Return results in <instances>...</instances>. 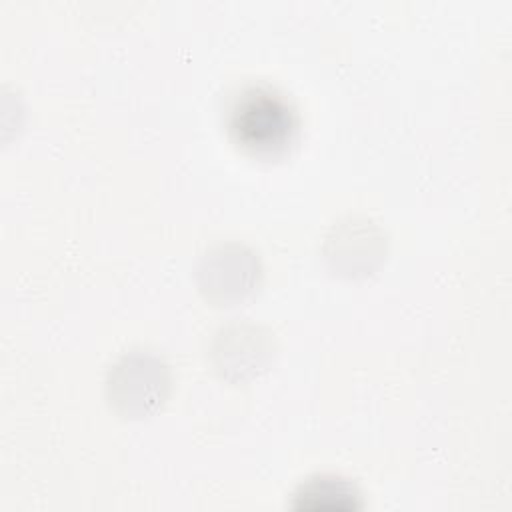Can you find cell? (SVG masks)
<instances>
[{"mask_svg":"<svg viewBox=\"0 0 512 512\" xmlns=\"http://www.w3.org/2000/svg\"><path fill=\"white\" fill-rule=\"evenodd\" d=\"M298 128L292 104L276 90L250 86L230 106L228 130L232 140L250 154L274 156L284 152Z\"/></svg>","mask_w":512,"mask_h":512,"instance_id":"1","label":"cell"},{"mask_svg":"<svg viewBox=\"0 0 512 512\" xmlns=\"http://www.w3.org/2000/svg\"><path fill=\"white\" fill-rule=\"evenodd\" d=\"M170 368L152 352L118 358L104 384L110 408L124 418H146L160 410L170 394Z\"/></svg>","mask_w":512,"mask_h":512,"instance_id":"2","label":"cell"},{"mask_svg":"<svg viewBox=\"0 0 512 512\" xmlns=\"http://www.w3.org/2000/svg\"><path fill=\"white\" fill-rule=\"evenodd\" d=\"M196 280L208 302L232 306L248 298L258 286L260 260L244 244H218L200 258Z\"/></svg>","mask_w":512,"mask_h":512,"instance_id":"3","label":"cell"},{"mask_svg":"<svg viewBox=\"0 0 512 512\" xmlns=\"http://www.w3.org/2000/svg\"><path fill=\"white\" fill-rule=\"evenodd\" d=\"M274 358V334L242 322L222 328L212 346V360L222 378L244 382L268 368Z\"/></svg>","mask_w":512,"mask_h":512,"instance_id":"4","label":"cell"},{"mask_svg":"<svg viewBox=\"0 0 512 512\" xmlns=\"http://www.w3.org/2000/svg\"><path fill=\"white\" fill-rule=\"evenodd\" d=\"M382 230L364 218H350L332 230L326 242V258L334 270L346 276L370 272L384 256Z\"/></svg>","mask_w":512,"mask_h":512,"instance_id":"5","label":"cell"},{"mask_svg":"<svg viewBox=\"0 0 512 512\" xmlns=\"http://www.w3.org/2000/svg\"><path fill=\"white\" fill-rule=\"evenodd\" d=\"M296 510H358L362 506L360 492L356 486L340 476H314L304 482L296 494L294 504Z\"/></svg>","mask_w":512,"mask_h":512,"instance_id":"6","label":"cell"}]
</instances>
